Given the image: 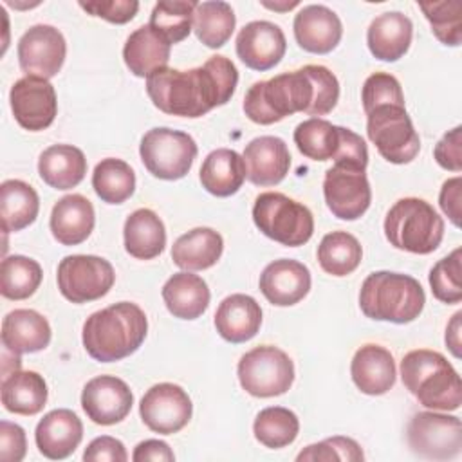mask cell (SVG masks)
Returning a JSON list of instances; mask_svg holds the SVG:
<instances>
[{
	"label": "cell",
	"instance_id": "6da1fadb",
	"mask_svg": "<svg viewBox=\"0 0 462 462\" xmlns=\"http://www.w3.org/2000/svg\"><path fill=\"white\" fill-rule=\"evenodd\" d=\"M337 99V78L323 65H305L253 83L244 97V112L256 125H273L296 112L327 116Z\"/></svg>",
	"mask_w": 462,
	"mask_h": 462
},
{
	"label": "cell",
	"instance_id": "7a4b0ae2",
	"mask_svg": "<svg viewBox=\"0 0 462 462\" xmlns=\"http://www.w3.org/2000/svg\"><path fill=\"white\" fill-rule=\"evenodd\" d=\"M238 70L226 56H211L202 67L189 70L159 69L146 78L152 103L168 116L200 117L226 105L235 94Z\"/></svg>",
	"mask_w": 462,
	"mask_h": 462
},
{
	"label": "cell",
	"instance_id": "3957f363",
	"mask_svg": "<svg viewBox=\"0 0 462 462\" xmlns=\"http://www.w3.org/2000/svg\"><path fill=\"white\" fill-rule=\"evenodd\" d=\"M146 332L144 310L132 301H119L85 319L81 341L92 359L112 363L134 354L143 345Z\"/></svg>",
	"mask_w": 462,
	"mask_h": 462
},
{
	"label": "cell",
	"instance_id": "277c9868",
	"mask_svg": "<svg viewBox=\"0 0 462 462\" xmlns=\"http://www.w3.org/2000/svg\"><path fill=\"white\" fill-rule=\"evenodd\" d=\"M401 377L406 390L424 408L440 411L460 408V377L440 352L428 348L408 352L401 361Z\"/></svg>",
	"mask_w": 462,
	"mask_h": 462
},
{
	"label": "cell",
	"instance_id": "5b68a950",
	"mask_svg": "<svg viewBox=\"0 0 462 462\" xmlns=\"http://www.w3.org/2000/svg\"><path fill=\"white\" fill-rule=\"evenodd\" d=\"M424 303L422 285L413 276L402 273L375 271L365 278L359 291L363 314L375 321L410 323L420 316Z\"/></svg>",
	"mask_w": 462,
	"mask_h": 462
},
{
	"label": "cell",
	"instance_id": "8992f818",
	"mask_svg": "<svg viewBox=\"0 0 462 462\" xmlns=\"http://www.w3.org/2000/svg\"><path fill=\"white\" fill-rule=\"evenodd\" d=\"M384 235L395 249L430 254L444 238V220L430 202L417 197H404L388 209Z\"/></svg>",
	"mask_w": 462,
	"mask_h": 462
},
{
	"label": "cell",
	"instance_id": "52a82bcc",
	"mask_svg": "<svg viewBox=\"0 0 462 462\" xmlns=\"http://www.w3.org/2000/svg\"><path fill=\"white\" fill-rule=\"evenodd\" d=\"M253 222L265 236L287 247L307 244L314 233L310 209L278 191H265L256 197Z\"/></svg>",
	"mask_w": 462,
	"mask_h": 462
},
{
	"label": "cell",
	"instance_id": "ba28073f",
	"mask_svg": "<svg viewBox=\"0 0 462 462\" xmlns=\"http://www.w3.org/2000/svg\"><path fill=\"white\" fill-rule=\"evenodd\" d=\"M366 134L377 152L392 164L411 162L420 139L404 105H381L366 114Z\"/></svg>",
	"mask_w": 462,
	"mask_h": 462
},
{
	"label": "cell",
	"instance_id": "9c48e42d",
	"mask_svg": "<svg viewBox=\"0 0 462 462\" xmlns=\"http://www.w3.org/2000/svg\"><path fill=\"white\" fill-rule=\"evenodd\" d=\"M144 168L157 179L177 180L188 175L197 157V143L180 130L166 126L148 130L139 144Z\"/></svg>",
	"mask_w": 462,
	"mask_h": 462
},
{
	"label": "cell",
	"instance_id": "30bf717a",
	"mask_svg": "<svg viewBox=\"0 0 462 462\" xmlns=\"http://www.w3.org/2000/svg\"><path fill=\"white\" fill-rule=\"evenodd\" d=\"M240 386L253 397H276L285 393L294 381L292 359L273 345L245 352L238 361Z\"/></svg>",
	"mask_w": 462,
	"mask_h": 462
},
{
	"label": "cell",
	"instance_id": "8fae6325",
	"mask_svg": "<svg viewBox=\"0 0 462 462\" xmlns=\"http://www.w3.org/2000/svg\"><path fill=\"white\" fill-rule=\"evenodd\" d=\"M58 289L72 303H87L103 298L116 282L108 260L94 254H70L58 265Z\"/></svg>",
	"mask_w": 462,
	"mask_h": 462
},
{
	"label": "cell",
	"instance_id": "7c38bea8",
	"mask_svg": "<svg viewBox=\"0 0 462 462\" xmlns=\"http://www.w3.org/2000/svg\"><path fill=\"white\" fill-rule=\"evenodd\" d=\"M410 449L430 460H449L462 449V422L455 415L419 411L411 417L408 430Z\"/></svg>",
	"mask_w": 462,
	"mask_h": 462
},
{
	"label": "cell",
	"instance_id": "4fadbf2b",
	"mask_svg": "<svg viewBox=\"0 0 462 462\" xmlns=\"http://www.w3.org/2000/svg\"><path fill=\"white\" fill-rule=\"evenodd\" d=\"M323 195L332 215L341 220H357L372 202L365 170L345 164H334L325 171Z\"/></svg>",
	"mask_w": 462,
	"mask_h": 462
},
{
	"label": "cell",
	"instance_id": "5bb4252c",
	"mask_svg": "<svg viewBox=\"0 0 462 462\" xmlns=\"http://www.w3.org/2000/svg\"><path fill=\"white\" fill-rule=\"evenodd\" d=\"M193 404L189 395L173 383L153 384L139 402L143 422L161 435L180 431L189 422Z\"/></svg>",
	"mask_w": 462,
	"mask_h": 462
},
{
	"label": "cell",
	"instance_id": "9a60e30c",
	"mask_svg": "<svg viewBox=\"0 0 462 462\" xmlns=\"http://www.w3.org/2000/svg\"><path fill=\"white\" fill-rule=\"evenodd\" d=\"M9 103L16 123L29 132L49 128L58 114L54 87L49 79L36 76H25L14 81L9 92Z\"/></svg>",
	"mask_w": 462,
	"mask_h": 462
},
{
	"label": "cell",
	"instance_id": "2e32d148",
	"mask_svg": "<svg viewBox=\"0 0 462 462\" xmlns=\"http://www.w3.org/2000/svg\"><path fill=\"white\" fill-rule=\"evenodd\" d=\"M67 43L63 34L47 23L27 29L18 42V61L27 76L54 78L65 61Z\"/></svg>",
	"mask_w": 462,
	"mask_h": 462
},
{
	"label": "cell",
	"instance_id": "e0dca14e",
	"mask_svg": "<svg viewBox=\"0 0 462 462\" xmlns=\"http://www.w3.org/2000/svg\"><path fill=\"white\" fill-rule=\"evenodd\" d=\"M134 404L128 384L116 375H97L81 392V408L87 417L101 426H112L126 419Z\"/></svg>",
	"mask_w": 462,
	"mask_h": 462
},
{
	"label": "cell",
	"instance_id": "ac0fdd59",
	"mask_svg": "<svg viewBox=\"0 0 462 462\" xmlns=\"http://www.w3.org/2000/svg\"><path fill=\"white\" fill-rule=\"evenodd\" d=\"M287 51V40L280 25L254 20L244 25L236 36V54L253 70H269L278 65Z\"/></svg>",
	"mask_w": 462,
	"mask_h": 462
},
{
	"label": "cell",
	"instance_id": "d6986e66",
	"mask_svg": "<svg viewBox=\"0 0 462 462\" xmlns=\"http://www.w3.org/2000/svg\"><path fill=\"white\" fill-rule=\"evenodd\" d=\"M258 287L269 303L291 307L309 294L310 271L298 260L280 258L262 271Z\"/></svg>",
	"mask_w": 462,
	"mask_h": 462
},
{
	"label": "cell",
	"instance_id": "ffe728a7",
	"mask_svg": "<svg viewBox=\"0 0 462 462\" xmlns=\"http://www.w3.org/2000/svg\"><path fill=\"white\" fill-rule=\"evenodd\" d=\"M294 38L298 45L312 54H327L334 51L343 36L339 16L321 4H310L294 16Z\"/></svg>",
	"mask_w": 462,
	"mask_h": 462
},
{
	"label": "cell",
	"instance_id": "44dd1931",
	"mask_svg": "<svg viewBox=\"0 0 462 462\" xmlns=\"http://www.w3.org/2000/svg\"><path fill=\"white\" fill-rule=\"evenodd\" d=\"M245 177L254 186H274L280 184L291 168V153L283 139L276 135H262L244 150Z\"/></svg>",
	"mask_w": 462,
	"mask_h": 462
},
{
	"label": "cell",
	"instance_id": "7402d4cb",
	"mask_svg": "<svg viewBox=\"0 0 462 462\" xmlns=\"http://www.w3.org/2000/svg\"><path fill=\"white\" fill-rule=\"evenodd\" d=\"M83 439L79 417L67 408H58L43 415L36 424L34 440L38 451L51 460L70 457Z\"/></svg>",
	"mask_w": 462,
	"mask_h": 462
},
{
	"label": "cell",
	"instance_id": "603a6c76",
	"mask_svg": "<svg viewBox=\"0 0 462 462\" xmlns=\"http://www.w3.org/2000/svg\"><path fill=\"white\" fill-rule=\"evenodd\" d=\"M350 375L363 393L383 395L395 384L393 356L381 345H363L352 357Z\"/></svg>",
	"mask_w": 462,
	"mask_h": 462
},
{
	"label": "cell",
	"instance_id": "cb8c5ba5",
	"mask_svg": "<svg viewBox=\"0 0 462 462\" xmlns=\"http://www.w3.org/2000/svg\"><path fill=\"white\" fill-rule=\"evenodd\" d=\"M262 325V309L249 294H231L224 298L215 312V328L229 343L253 339Z\"/></svg>",
	"mask_w": 462,
	"mask_h": 462
},
{
	"label": "cell",
	"instance_id": "d4e9b609",
	"mask_svg": "<svg viewBox=\"0 0 462 462\" xmlns=\"http://www.w3.org/2000/svg\"><path fill=\"white\" fill-rule=\"evenodd\" d=\"M411 36V20L399 11H388L372 20L366 31V43L374 58L381 61H397L408 52Z\"/></svg>",
	"mask_w": 462,
	"mask_h": 462
},
{
	"label": "cell",
	"instance_id": "484cf974",
	"mask_svg": "<svg viewBox=\"0 0 462 462\" xmlns=\"http://www.w3.org/2000/svg\"><path fill=\"white\" fill-rule=\"evenodd\" d=\"M49 224L52 236L61 245H78L85 242L94 229V206L79 193L65 195L54 204Z\"/></svg>",
	"mask_w": 462,
	"mask_h": 462
},
{
	"label": "cell",
	"instance_id": "4316f807",
	"mask_svg": "<svg viewBox=\"0 0 462 462\" xmlns=\"http://www.w3.org/2000/svg\"><path fill=\"white\" fill-rule=\"evenodd\" d=\"M2 345L14 354H32L51 343L49 321L32 309H14L2 321Z\"/></svg>",
	"mask_w": 462,
	"mask_h": 462
},
{
	"label": "cell",
	"instance_id": "83f0119b",
	"mask_svg": "<svg viewBox=\"0 0 462 462\" xmlns=\"http://www.w3.org/2000/svg\"><path fill=\"white\" fill-rule=\"evenodd\" d=\"M171 43L155 32L150 25H141L125 42L123 60L130 72L137 78H148L164 69L170 60Z\"/></svg>",
	"mask_w": 462,
	"mask_h": 462
},
{
	"label": "cell",
	"instance_id": "f1b7e54d",
	"mask_svg": "<svg viewBox=\"0 0 462 462\" xmlns=\"http://www.w3.org/2000/svg\"><path fill=\"white\" fill-rule=\"evenodd\" d=\"M162 300L170 314L179 319L200 318L211 300L208 283L188 271L175 273L162 285Z\"/></svg>",
	"mask_w": 462,
	"mask_h": 462
},
{
	"label": "cell",
	"instance_id": "f546056e",
	"mask_svg": "<svg viewBox=\"0 0 462 462\" xmlns=\"http://www.w3.org/2000/svg\"><path fill=\"white\" fill-rule=\"evenodd\" d=\"M199 177L208 193L215 197H231L245 180L244 157L229 148H217L206 155Z\"/></svg>",
	"mask_w": 462,
	"mask_h": 462
},
{
	"label": "cell",
	"instance_id": "4dcf8cb0",
	"mask_svg": "<svg viewBox=\"0 0 462 462\" xmlns=\"http://www.w3.org/2000/svg\"><path fill=\"white\" fill-rule=\"evenodd\" d=\"M42 180L54 189H70L78 186L87 173L83 152L72 144H52L38 159Z\"/></svg>",
	"mask_w": 462,
	"mask_h": 462
},
{
	"label": "cell",
	"instance_id": "1f68e13d",
	"mask_svg": "<svg viewBox=\"0 0 462 462\" xmlns=\"http://www.w3.org/2000/svg\"><path fill=\"white\" fill-rule=\"evenodd\" d=\"M224 251L220 233L211 227H195L180 235L171 247V260L184 271H204L213 267Z\"/></svg>",
	"mask_w": 462,
	"mask_h": 462
},
{
	"label": "cell",
	"instance_id": "d6a6232c",
	"mask_svg": "<svg viewBox=\"0 0 462 462\" xmlns=\"http://www.w3.org/2000/svg\"><path fill=\"white\" fill-rule=\"evenodd\" d=\"M125 249L137 260H152L164 251L166 229L159 215L148 208L135 209L123 227Z\"/></svg>",
	"mask_w": 462,
	"mask_h": 462
},
{
	"label": "cell",
	"instance_id": "836d02e7",
	"mask_svg": "<svg viewBox=\"0 0 462 462\" xmlns=\"http://www.w3.org/2000/svg\"><path fill=\"white\" fill-rule=\"evenodd\" d=\"M2 404L16 415H36L47 402V383L32 370H16L2 379Z\"/></svg>",
	"mask_w": 462,
	"mask_h": 462
},
{
	"label": "cell",
	"instance_id": "e575fe53",
	"mask_svg": "<svg viewBox=\"0 0 462 462\" xmlns=\"http://www.w3.org/2000/svg\"><path fill=\"white\" fill-rule=\"evenodd\" d=\"M38 211L40 199L31 184L18 179H9L0 184V218L5 233L22 231L31 226Z\"/></svg>",
	"mask_w": 462,
	"mask_h": 462
},
{
	"label": "cell",
	"instance_id": "d590c367",
	"mask_svg": "<svg viewBox=\"0 0 462 462\" xmlns=\"http://www.w3.org/2000/svg\"><path fill=\"white\" fill-rule=\"evenodd\" d=\"M235 13L227 2H200L193 13V31L197 38L209 49L222 47L235 31Z\"/></svg>",
	"mask_w": 462,
	"mask_h": 462
},
{
	"label": "cell",
	"instance_id": "8d00e7d4",
	"mask_svg": "<svg viewBox=\"0 0 462 462\" xmlns=\"http://www.w3.org/2000/svg\"><path fill=\"white\" fill-rule=\"evenodd\" d=\"M363 258L359 240L346 231H332L325 235L318 245V262L321 269L332 276H346L354 273Z\"/></svg>",
	"mask_w": 462,
	"mask_h": 462
},
{
	"label": "cell",
	"instance_id": "74e56055",
	"mask_svg": "<svg viewBox=\"0 0 462 462\" xmlns=\"http://www.w3.org/2000/svg\"><path fill=\"white\" fill-rule=\"evenodd\" d=\"M92 188L103 202L123 204L134 195L135 173L128 162L116 157H106L94 168Z\"/></svg>",
	"mask_w": 462,
	"mask_h": 462
},
{
	"label": "cell",
	"instance_id": "f35d334b",
	"mask_svg": "<svg viewBox=\"0 0 462 462\" xmlns=\"http://www.w3.org/2000/svg\"><path fill=\"white\" fill-rule=\"evenodd\" d=\"M42 278L36 260L23 254L5 256L0 265V292L7 300H27L36 292Z\"/></svg>",
	"mask_w": 462,
	"mask_h": 462
},
{
	"label": "cell",
	"instance_id": "ab89813d",
	"mask_svg": "<svg viewBox=\"0 0 462 462\" xmlns=\"http://www.w3.org/2000/svg\"><path fill=\"white\" fill-rule=\"evenodd\" d=\"M298 150L312 161H330L337 153L339 126L321 117L301 121L294 130Z\"/></svg>",
	"mask_w": 462,
	"mask_h": 462
},
{
	"label": "cell",
	"instance_id": "60d3db41",
	"mask_svg": "<svg viewBox=\"0 0 462 462\" xmlns=\"http://www.w3.org/2000/svg\"><path fill=\"white\" fill-rule=\"evenodd\" d=\"M300 431V420L294 411L282 406L263 408L254 422L253 433L260 444L271 449H280L292 444Z\"/></svg>",
	"mask_w": 462,
	"mask_h": 462
},
{
	"label": "cell",
	"instance_id": "b9f144b4",
	"mask_svg": "<svg viewBox=\"0 0 462 462\" xmlns=\"http://www.w3.org/2000/svg\"><path fill=\"white\" fill-rule=\"evenodd\" d=\"M199 2L193 0H162L157 2L150 14V27L164 36L170 43H179L191 32L193 13Z\"/></svg>",
	"mask_w": 462,
	"mask_h": 462
},
{
	"label": "cell",
	"instance_id": "7bdbcfd3",
	"mask_svg": "<svg viewBox=\"0 0 462 462\" xmlns=\"http://www.w3.org/2000/svg\"><path fill=\"white\" fill-rule=\"evenodd\" d=\"M419 9L431 25V32L444 45L457 47L462 42V4L458 0L420 2Z\"/></svg>",
	"mask_w": 462,
	"mask_h": 462
},
{
	"label": "cell",
	"instance_id": "ee69618b",
	"mask_svg": "<svg viewBox=\"0 0 462 462\" xmlns=\"http://www.w3.org/2000/svg\"><path fill=\"white\" fill-rule=\"evenodd\" d=\"M430 287L442 303H458L462 300V249L439 260L430 271Z\"/></svg>",
	"mask_w": 462,
	"mask_h": 462
},
{
	"label": "cell",
	"instance_id": "f6af8a7d",
	"mask_svg": "<svg viewBox=\"0 0 462 462\" xmlns=\"http://www.w3.org/2000/svg\"><path fill=\"white\" fill-rule=\"evenodd\" d=\"M363 449L361 446L350 439V437H328L321 442L310 444L305 449H301L296 457L298 462L301 460H312V462H332V460H348V462H359L363 460Z\"/></svg>",
	"mask_w": 462,
	"mask_h": 462
},
{
	"label": "cell",
	"instance_id": "bcb514c9",
	"mask_svg": "<svg viewBox=\"0 0 462 462\" xmlns=\"http://www.w3.org/2000/svg\"><path fill=\"white\" fill-rule=\"evenodd\" d=\"M361 101L365 114H368L381 105H404V94L395 76L388 72H374L363 83Z\"/></svg>",
	"mask_w": 462,
	"mask_h": 462
},
{
	"label": "cell",
	"instance_id": "7dc6e473",
	"mask_svg": "<svg viewBox=\"0 0 462 462\" xmlns=\"http://www.w3.org/2000/svg\"><path fill=\"white\" fill-rule=\"evenodd\" d=\"M332 161L334 164H345V166L366 170V164H368L366 143L363 141L361 135H357L350 128L339 126V146Z\"/></svg>",
	"mask_w": 462,
	"mask_h": 462
},
{
	"label": "cell",
	"instance_id": "c3c4849f",
	"mask_svg": "<svg viewBox=\"0 0 462 462\" xmlns=\"http://www.w3.org/2000/svg\"><path fill=\"white\" fill-rule=\"evenodd\" d=\"M79 7L90 13L92 16L103 18L110 23H126L137 11L139 2L135 0H106V2H79Z\"/></svg>",
	"mask_w": 462,
	"mask_h": 462
},
{
	"label": "cell",
	"instance_id": "681fc988",
	"mask_svg": "<svg viewBox=\"0 0 462 462\" xmlns=\"http://www.w3.org/2000/svg\"><path fill=\"white\" fill-rule=\"evenodd\" d=\"M433 157L440 168L449 171L462 170V128L455 126L453 130L446 132L442 139L435 144Z\"/></svg>",
	"mask_w": 462,
	"mask_h": 462
},
{
	"label": "cell",
	"instance_id": "f907efd6",
	"mask_svg": "<svg viewBox=\"0 0 462 462\" xmlns=\"http://www.w3.org/2000/svg\"><path fill=\"white\" fill-rule=\"evenodd\" d=\"M27 451V439L22 426L2 420L0 422V460L20 462Z\"/></svg>",
	"mask_w": 462,
	"mask_h": 462
},
{
	"label": "cell",
	"instance_id": "816d5d0a",
	"mask_svg": "<svg viewBox=\"0 0 462 462\" xmlns=\"http://www.w3.org/2000/svg\"><path fill=\"white\" fill-rule=\"evenodd\" d=\"M83 460L87 462H126L128 460V453L125 449V444L110 435H103L94 439L85 453H83Z\"/></svg>",
	"mask_w": 462,
	"mask_h": 462
},
{
	"label": "cell",
	"instance_id": "f5cc1de1",
	"mask_svg": "<svg viewBox=\"0 0 462 462\" xmlns=\"http://www.w3.org/2000/svg\"><path fill=\"white\" fill-rule=\"evenodd\" d=\"M460 202H462V179L453 177L448 179L439 195V204L444 215L453 222V226H460Z\"/></svg>",
	"mask_w": 462,
	"mask_h": 462
},
{
	"label": "cell",
	"instance_id": "db71d44e",
	"mask_svg": "<svg viewBox=\"0 0 462 462\" xmlns=\"http://www.w3.org/2000/svg\"><path fill=\"white\" fill-rule=\"evenodd\" d=\"M175 458L173 451L170 449V446L162 440H155V439H148L143 440L135 446L132 460L134 462H144V460H155V462H171Z\"/></svg>",
	"mask_w": 462,
	"mask_h": 462
},
{
	"label": "cell",
	"instance_id": "11a10c76",
	"mask_svg": "<svg viewBox=\"0 0 462 462\" xmlns=\"http://www.w3.org/2000/svg\"><path fill=\"white\" fill-rule=\"evenodd\" d=\"M460 318L462 312H455L446 328V345L455 357H460Z\"/></svg>",
	"mask_w": 462,
	"mask_h": 462
},
{
	"label": "cell",
	"instance_id": "9f6ffc18",
	"mask_svg": "<svg viewBox=\"0 0 462 462\" xmlns=\"http://www.w3.org/2000/svg\"><path fill=\"white\" fill-rule=\"evenodd\" d=\"M265 7H269V9H274V11H289V9H292V7H296L298 5V2H285V4H271V2H262Z\"/></svg>",
	"mask_w": 462,
	"mask_h": 462
}]
</instances>
